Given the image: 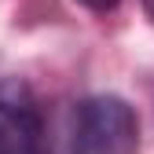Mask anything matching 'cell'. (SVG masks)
Masks as SVG:
<instances>
[{
  "instance_id": "6da1fadb",
  "label": "cell",
  "mask_w": 154,
  "mask_h": 154,
  "mask_svg": "<svg viewBox=\"0 0 154 154\" xmlns=\"http://www.w3.org/2000/svg\"><path fill=\"white\" fill-rule=\"evenodd\" d=\"M140 121L121 95H92L73 114L70 154H136Z\"/></svg>"
},
{
  "instance_id": "3957f363",
  "label": "cell",
  "mask_w": 154,
  "mask_h": 154,
  "mask_svg": "<svg viewBox=\"0 0 154 154\" xmlns=\"http://www.w3.org/2000/svg\"><path fill=\"white\" fill-rule=\"evenodd\" d=\"M77 4H85V8H88V11H95V15H106V11L118 8V0H77Z\"/></svg>"
},
{
  "instance_id": "277c9868",
  "label": "cell",
  "mask_w": 154,
  "mask_h": 154,
  "mask_svg": "<svg viewBox=\"0 0 154 154\" xmlns=\"http://www.w3.org/2000/svg\"><path fill=\"white\" fill-rule=\"evenodd\" d=\"M143 8H147V15H150V22H154V0H143Z\"/></svg>"
},
{
  "instance_id": "7a4b0ae2",
  "label": "cell",
  "mask_w": 154,
  "mask_h": 154,
  "mask_svg": "<svg viewBox=\"0 0 154 154\" xmlns=\"http://www.w3.org/2000/svg\"><path fill=\"white\" fill-rule=\"evenodd\" d=\"M0 154H44V121L22 81H0Z\"/></svg>"
}]
</instances>
